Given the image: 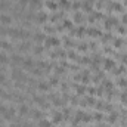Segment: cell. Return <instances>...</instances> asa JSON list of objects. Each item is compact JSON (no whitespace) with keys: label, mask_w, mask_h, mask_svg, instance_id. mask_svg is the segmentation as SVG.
I'll return each mask as SVG.
<instances>
[{"label":"cell","mask_w":127,"mask_h":127,"mask_svg":"<svg viewBox=\"0 0 127 127\" xmlns=\"http://www.w3.org/2000/svg\"><path fill=\"white\" fill-rule=\"evenodd\" d=\"M59 38L58 37H55V35H49V37H46V40H44V44L47 46V47H50V46H59Z\"/></svg>","instance_id":"obj_1"},{"label":"cell","mask_w":127,"mask_h":127,"mask_svg":"<svg viewBox=\"0 0 127 127\" xmlns=\"http://www.w3.org/2000/svg\"><path fill=\"white\" fill-rule=\"evenodd\" d=\"M0 22H1L3 25H10V24H12V18H10L7 13H1V15H0Z\"/></svg>","instance_id":"obj_2"},{"label":"cell","mask_w":127,"mask_h":127,"mask_svg":"<svg viewBox=\"0 0 127 127\" xmlns=\"http://www.w3.org/2000/svg\"><path fill=\"white\" fill-rule=\"evenodd\" d=\"M15 114H16L15 108H7V111H6V114H4V118H6V120H12V118L15 117Z\"/></svg>","instance_id":"obj_3"},{"label":"cell","mask_w":127,"mask_h":127,"mask_svg":"<svg viewBox=\"0 0 127 127\" xmlns=\"http://www.w3.org/2000/svg\"><path fill=\"white\" fill-rule=\"evenodd\" d=\"M37 22H46L47 21V15L44 13V12H40V13H37Z\"/></svg>","instance_id":"obj_4"},{"label":"cell","mask_w":127,"mask_h":127,"mask_svg":"<svg viewBox=\"0 0 127 127\" xmlns=\"http://www.w3.org/2000/svg\"><path fill=\"white\" fill-rule=\"evenodd\" d=\"M22 66L27 69V68H30L32 69V59L31 58H27V59H24V62H22Z\"/></svg>","instance_id":"obj_5"},{"label":"cell","mask_w":127,"mask_h":127,"mask_svg":"<svg viewBox=\"0 0 127 127\" xmlns=\"http://www.w3.org/2000/svg\"><path fill=\"white\" fill-rule=\"evenodd\" d=\"M62 120H64V114H62V112H56V114L53 115L52 123H59V121H62Z\"/></svg>","instance_id":"obj_6"},{"label":"cell","mask_w":127,"mask_h":127,"mask_svg":"<svg viewBox=\"0 0 127 127\" xmlns=\"http://www.w3.org/2000/svg\"><path fill=\"white\" fill-rule=\"evenodd\" d=\"M46 7L50 9V10H56L58 6H56V3H55L53 0H47V1H46Z\"/></svg>","instance_id":"obj_7"},{"label":"cell","mask_w":127,"mask_h":127,"mask_svg":"<svg viewBox=\"0 0 127 127\" xmlns=\"http://www.w3.org/2000/svg\"><path fill=\"white\" fill-rule=\"evenodd\" d=\"M28 111H30V109H28V106H27L25 103H22V105L19 106V115H27Z\"/></svg>","instance_id":"obj_8"},{"label":"cell","mask_w":127,"mask_h":127,"mask_svg":"<svg viewBox=\"0 0 127 127\" xmlns=\"http://www.w3.org/2000/svg\"><path fill=\"white\" fill-rule=\"evenodd\" d=\"M38 127H52V121H49V120L43 118V120H40V123H38Z\"/></svg>","instance_id":"obj_9"},{"label":"cell","mask_w":127,"mask_h":127,"mask_svg":"<svg viewBox=\"0 0 127 127\" xmlns=\"http://www.w3.org/2000/svg\"><path fill=\"white\" fill-rule=\"evenodd\" d=\"M10 61H12L13 64H22L24 62V58H21L19 55H13V56L10 58Z\"/></svg>","instance_id":"obj_10"},{"label":"cell","mask_w":127,"mask_h":127,"mask_svg":"<svg viewBox=\"0 0 127 127\" xmlns=\"http://www.w3.org/2000/svg\"><path fill=\"white\" fill-rule=\"evenodd\" d=\"M9 62V59H7V56L3 53V52H0V65H4V64Z\"/></svg>","instance_id":"obj_11"},{"label":"cell","mask_w":127,"mask_h":127,"mask_svg":"<svg viewBox=\"0 0 127 127\" xmlns=\"http://www.w3.org/2000/svg\"><path fill=\"white\" fill-rule=\"evenodd\" d=\"M0 49L10 50V49H12V46H10V43H7V41H0Z\"/></svg>","instance_id":"obj_12"},{"label":"cell","mask_w":127,"mask_h":127,"mask_svg":"<svg viewBox=\"0 0 127 127\" xmlns=\"http://www.w3.org/2000/svg\"><path fill=\"white\" fill-rule=\"evenodd\" d=\"M31 115H32V118H34V120H38V118H41V111L34 109V111L31 112Z\"/></svg>","instance_id":"obj_13"},{"label":"cell","mask_w":127,"mask_h":127,"mask_svg":"<svg viewBox=\"0 0 127 127\" xmlns=\"http://www.w3.org/2000/svg\"><path fill=\"white\" fill-rule=\"evenodd\" d=\"M34 40H35V41H44V40H46V35H44L43 32H41V34H35V35H34Z\"/></svg>","instance_id":"obj_14"},{"label":"cell","mask_w":127,"mask_h":127,"mask_svg":"<svg viewBox=\"0 0 127 127\" xmlns=\"http://www.w3.org/2000/svg\"><path fill=\"white\" fill-rule=\"evenodd\" d=\"M12 78H16V80L22 78V72H21V71H16V69H13V72H12Z\"/></svg>","instance_id":"obj_15"},{"label":"cell","mask_w":127,"mask_h":127,"mask_svg":"<svg viewBox=\"0 0 127 127\" xmlns=\"http://www.w3.org/2000/svg\"><path fill=\"white\" fill-rule=\"evenodd\" d=\"M38 89H40L41 92H47V90H49V84H47V83H38Z\"/></svg>","instance_id":"obj_16"},{"label":"cell","mask_w":127,"mask_h":127,"mask_svg":"<svg viewBox=\"0 0 127 127\" xmlns=\"http://www.w3.org/2000/svg\"><path fill=\"white\" fill-rule=\"evenodd\" d=\"M112 66H114V61H109V59L105 61V68H106V69H109V68H112Z\"/></svg>","instance_id":"obj_17"},{"label":"cell","mask_w":127,"mask_h":127,"mask_svg":"<svg viewBox=\"0 0 127 127\" xmlns=\"http://www.w3.org/2000/svg\"><path fill=\"white\" fill-rule=\"evenodd\" d=\"M89 34H90V35H95V37H97V35H100V31H97V30H93V28H92V30H89Z\"/></svg>","instance_id":"obj_18"},{"label":"cell","mask_w":127,"mask_h":127,"mask_svg":"<svg viewBox=\"0 0 127 127\" xmlns=\"http://www.w3.org/2000/svg\"><path fill=\"white\" fill-rule=\"evenodd\" d=\"M41 52H43V47H40V46H35V47H34V53H35V55H40Z\"/></svg>","instance_id":"obj_19"},{"label":"cell","mask_w":127,"mask_h":127,"mask_svg":"<svg viewBox=\"0 0 127 127\" xmlns=\"http://www.w3.org/2000/svg\"><path fill=\"white\" fill-rule=\"evenodd\" d=\"M27 49H30V44L28 43H24V44L19 46V50H27Z\"/></svg>","instance_id":"obj_20"},{"label":"cell","mask_w":127,"mask_h":127,"mask_svg":"<svg viewBox=\"0 0 127 127\" xmlns=\"http://www.w3.org/2000/svg\"><path fill=\"white\" fill-rule=\"evenodd\" d=\"M6 111H7V108H6L3 103H0V114H3V115H4V114H6Z\"/></svg>","instance_id":"obj_21"},{"label":"cell","mask_w":127,"mask_h":127,"mask_svg":"<svg viewBox=\"0 0 127 127\" xmlns=\"http://www.w3.org/2000/svg\"><path fill=\"white\" fill-rule=\"evenodd\" d=\"M34 102H35V103H43V97L35 96V97H34Z\"/></svg>","instance_id":"obj_22"},{"label":"cell","mask_w":127,"mask_h":127,"mask_svg":"<svg viewBox=\"0 0 127 127\" xmlns=\"http://www.w3.org/2000/svg\"><path fill=\"white\" fill-rule=\"evenodd\" d=\"M30 3L32 6H37V4H41V0H30Z\"/></svg>","instance_id":"obj_23"},{"label":"cell","mask_w":127,"mask_h":127,"mask_svg":"<svg viewBox=\"0 0 127 127\" xmlns=\"http://www.w3.org/2000/svg\"><path fill=\"white\" fill-rule=\"evenodd\" d=\"M0 9L3 10V9H7V1H1L0 3Z\"/></svg>","instance_id":"obj_24"},{"label":"cell","mask_w":127,"mask_h":127,"mask_svg":"<svg viewBox=\"0 0 127 127\" xmlns=\"http://www.w3.org/2000/svg\"><path fill=\"white\" fill-rule=\"evenodd\" d=\"M75 16H77V18H74V21H77V22H81V21H83V18H81V13H77Z\"/></svg>","instance_id":"obj_25"},{"label":"cell","mask_w":127,"mask_h":127,"mask_svg":"<svg viewBox=\"0 0 127 127\" xmlns=\"http://www.w3.org/2000/svg\"><path fill=\"white\" fill-rule=\"evenodd\" d=\"M61 6L62 7H68V0H61Z\"/></svg>","instance_id":"obj_26"},{"label":"cell","mask_w":127,"mask_h":127,"mask_svg":"<svg viewBox=\"0 0 127 127\" xmlns=\"http://www.w3.org/2000/svg\"><path fill=\"white\" fill-rule=\"evenodd\" d=\"M77 92H78V93H84V87H83V86H78Z\"/></svg>","instance_id":"obj_27"},{"label":"cell","mask_w":127,"mask_h":127,"mask_svg":"<svg viewBox=\"0 0 127 127\" xmlns=\"http://www.w3.org/2000/svg\"><path fill=\"white\" fill-rule=\"evenodd\" d=\"M4 80H6V78H4V75H3V74H0V84H4Z\"/></svg>","instance_id":"obj_28"},{"label":"cell","mask_w":127,"mask_h":127,"mask_svg":"<svg viewBox=\"0 0 127 127\" xmlns=\"http://www.w3.org/2000/svg\"><path fill=\"white\" fill-rule=\"evenodd\" d=\"M18 1H19L22 6H25V4H28V1H30V0H18Z\"/></svg>","instance_id":"obj_29"},{"label":"cell","mask_w":127,"mask_h":127,"mask_svg":"<svg viewBox=\"0 0 127 127\" xmlns=\"http://www.w3.org/2000/svg\"><path fill=\"white\" fill-rule=\"evenodd\" d=\"M56 83H58V80H56V78H52V80H50V84H53V86H55Z\"/></svg>","instance_id":"obj_30"},{"label":"cell","mask_w":127,"mask_h":127,"mask_svg":"<svg viewBox=\"0 0 127 127\" xmlns=\"http://www.w3.org/2000/svg\"><path fill=\"white\" fill-rule=\"evenodd\" d=\"M83 34H84V30H83V28H80V30H78V35H83Z\"/></svg>","instance_id":"obj_31"},{"label":"cell","mask_w":127,"mask_h":127,"mask_svg":"<svg viewBox=\"0 0 127 127\" xmlns=\"http://www.w3.org/2000/svg\"><path fill=\"white\" fill-rule=\"evenodd\" d=\"M121 44V40L120 38H117V41H115V46H120Z\"/></svg>","instance_id":"obj_32"},{"label":"cell","mask_w":127,"mask_h":127,"mask_svg":"<svg viewBox=\"0 0 127 127\" xmlns=\"http://www.w3.org/2000/svg\"><path fill=\"white\" fill-rule=\"evenodd\" d=\"M123 62L127 64V55H124V56H123Z\"/></svg>","instance_id":"obj_33"},{"label":"cell","mask_w":127,"mask_h":127,"mask_svg":"<svg viewBox=\"0 0 127 127\" xmlns=\"http://www.w3.org/2000/svg\"><path fill=\"white\" fill-rule=\"evenodd\" d=\"M123 21H124V22L127 24V15H124V18H123Z\"/></svg>","instance_id":"obj_34"},{"label":"cell","mask_w":127,"mask_h":127,"mask_svg":"<svg viewBox=\"0 0 127 127\" xmlns=\"http://www.w3.org/2000/svg\"><path fill=\"white\" fill-rule=\"evenodd\" d=\"M27 127H34V126H27Z\"/></svg>","instance_id":"obj_35"},{"label":"cell","mask_w":127,"mask_h":127,"mask_svg":"<svg viewBox=\"0 0 127 127\" xmlns=\"http://www.w3.org/2000/svg\"><path fill=\"white\" fill-rule=\"evenodd\" d=\"M0 127H3V126H0Z\"/></svg>","instance_id":"obj_36"}]
</instances>
